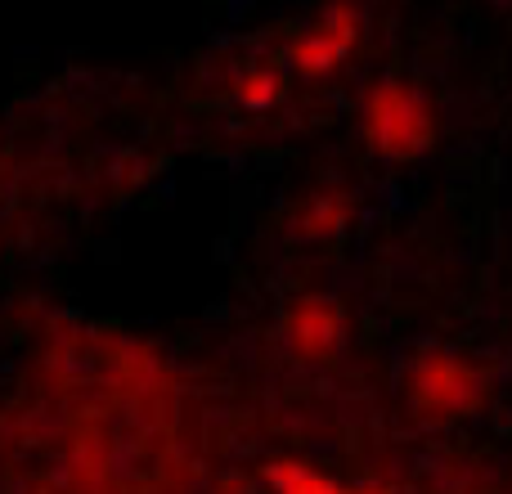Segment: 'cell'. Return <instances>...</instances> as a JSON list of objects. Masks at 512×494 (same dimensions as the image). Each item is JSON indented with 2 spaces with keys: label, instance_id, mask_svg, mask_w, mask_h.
I'll list each match as a JSON object with an SVG mask.
<instances>
[{
  "label": "cell",
  "instance_id": "6da1fadb",
  "mask_svg": "<svg viewBox=\"0 0 512 494\" xmlns=\"http://www.w3.org/2000/svg\"><path fill=\"white\" fill-rule=\"evenodd\" d=\"M364 131H369L373 149L391 162H409L427 140H432V117L427 104L400 81H387L369 95L364 108Z\"/></svg>",
  "mask_w": 512,
  "mask_h": 494
},
{
  "label": "cell",
  "instance_id": "7a4b0ae2",
  "mask_svg": "<svg viewBox=\"0 0 512 494\" xmlns=\"http://www.w3.org/2000/svg\"><path fill=\"white\" fill-rule=\"evenodd\" d=\"M351 36H355L351 18H342V14L328 18L324 14V23H319L315 32L297 45V54H292V59H297L301 72H324V68H333L346 50H351Z\"/></svg>",
  "mask_w": 512,
  "mask_h": 494
}]
</instances>
